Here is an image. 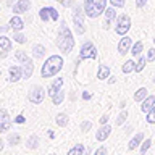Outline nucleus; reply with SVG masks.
I'll use <instances>...</instances> for the list:
<instances>
[{"mask_svg":"<svg viewBox=\"0 0 155 155\" xmlns=\"http://www.w3.org/2000/svg\"><path fill=\"white\" fill-rule=\"evenodd\" d=\"M26 147L31 149V150H34V149L39 147V136H37V134H31V136L26 139Z\"/></svg>","mask_w":155,"mask_h":155,"instance_id":"obj_21","label":"nucleus"},{"mask_svg":"<svg viewBox=\"0 0 155 155\" xmlns=\"http://www.w3.org/2000/svg\"><path fill=\"white\" fill-rule=\"evenodd\" d=\"M147 61H155V48H149V52H147Z\"/></svg>","mask_w":155,"mask_h":155,"instance_id":"obj_39","label":"nucleus"},{"mask_svg":"<svg viewBox=\"0 0 155 155\" xmlns=\"http://www.w3.org/2000/svg\"><path fill=\"white\" fill-rule=\"evenodd\" d=\"M48 8H50V19L52 21H58V12L52 7H48Z\"/></svg>","mask_w":155,"mask_h":155,"instance_id":"obj_40","label":"nucleus"},{"mask_svg":"<svg viewBox=\"0 0 155 155\" xmlns=\"http://www.w3.org/2000/svg\"><path fill=\"white\" fill-rule=\"evenodd\" d=\"M13 41L16 42V44H26V36L21 32V31H16V32H13Z\"/></svg>","mask_w":155,"mask_h":155,"instance_id":"obj_32","label":"nucleus"},{"mask_svg":"<svg viewBox=\"0 0 155 155\" xmlns=\"http://www.w3.org/2000/svg\"><path fill=\"white\" fill-rule=\"evenodd\" d=\"M110 3H111V7H115V8H123L124 7V0H110Z\"/></svg>","mask_w":155,"mask_h":155,"instance_id":"obj_38","label":"nucleus"},{"mask_svg":"<svg viewBox=\"0 0 155 155\" xmlns=\"http://www.w3.org/2000/svg\"><path fill=\"white\" fill-rule=\"evenodd\" d=\"M63 84H65V81H63V78H55V79L52 81L50 87H48V95H53L55 92H58L60 89H63Z\"/></svg>","mask_w":155,"mask_h":155,"instance_id":"obj_16","label":"nucleus"},{"mask_svg":"<svg viewBox=\"0 0 155 155\" xmlns=\"http://www.w3.org/2000/svg\"><path fill=\"white\" fill-rule=\"evenodd\" d=\"M19 142H21V136H19L18 133H12L8 136V144L12 145V147L13 145H18Z\"/></svg>","mask_w":155,"mask_h":155,"instance_id":"obj_30","label":"nucleus"},{"mask_svg":"<svg viewBox=\"0 0 155 155\" xmlns=\"http://www.w3.org/2000/svg\"><path fill=\"white\" fill-rule=\"evenodd\" d=\"M142 48H144V42H142V41H139V42L133 44V47H131V55L139 57L140 53H142Z\"/></svg>","mask_w":155,"mask_h":155,"instance_id":"obj_27","label":"nucleus"},{"mask_svg":"<svg viewBox=\"0 0 155 155\" xmlns=\"http://www.w3.org/2000/svg\"><path fill=\"white\" fill-rule=\"evenodd\" d=\"M79 129L82 131V133H89V131L92 129V121H82Z\"/></svg>","mask_w":155,"mask_h":155,"instance_id":"obj_35","label":"nucleus"},{"mask_svg":"<svg viewBox=\"0 0 155 155\" xmlns=\"http://www.w3.org/2000/svg\"><path fill=\"white\" fill-rule=\"evenodd\" d=\"M66 155H84V145L82 144H76L66 152Z\"/></svg>","mask_w":155,"mask_h":155,"instance_id":"obj_26","label":"nucleus"},{"mask_svg":"<svg viewBox=\"0 0 155 155\" xmlns=\"http://www.w3.org/2000/svg\"><path fill=\"white\" fill-rule=\"evenodd\" d=\"M58 3H60L61 7H65V8H71V7L76 5V0H58Z\"/></svg>","mask_w":155,"mask_h":155,"instance_id":"obj_36","label":"nucleus"},{"mask_svg":"<svg viewBox=\"0 0 155 155\" xmlns=\"http://www.w3.org/2000/svg\"><path fill=\"white\" fill-rule=\"evenodd\" d=\"M131 47H133V41L128 37V36H123L120 39V42H118V53L120 55H126L128 52H131Z\"/></svg>","mask_w":155,"mask_h":155,"instance_id":"obj_11","label":"nucleus"},{"mask_svg":"<svg viewBox=\"0 0 155 155\" xmlns=\"http://www.w3.org/2000/svg\"><path fill=\"white\" fill-rule=\"evenodd\" d=\"M7 55H8V52H5V50H3L2 53H0V58H5V57H7Z\"/></svg>","mask_w":155,"mask_h":155,"instance_id":"obj_49","label":"nucleus"},{"mask_svg":"<svg viewBox=\"0 0 155 155\" xmlns=\"http://www.w3.org/2000/svg\"><path fill=\"white\" fill-rule=\"evenodd\" d=\"M107 78H110V68L102 63V65H99V70H97V79L105 81Z\"/></svg>","mask_w":155,"mask_h":155,"instance_id":"obj_19","label":"nucleus"},{"mask_svg":"<svg viewBox=\"0 0 155 155\" xmlns=\"http://www.w3.org/2000/svg\"><path fill=\"white\" fill-rule=\"evenodd\" d=\"M10 73V82H18L19 79H23V68L18 65H12L8 68Z\"/></svg>","mask_w":155,"mask_h":155,"instance_id":"obj_13","label":"nucleus"},{"mask_svg":"<svg viewBox=\"0 0 155 155\" xmlns=\"http://www.w3.org/2000/svg\"><path fill=\"white\" fill-rule=\"evenodd\" d=\"M55 121H57V124L60 126V128H65V126H68V123H70V118H68V115L66 113H58L55 116Z\"/></svg>","mask_w":155,"mask_h":155,"instance_id":"obj_24","label":"nucleus"},{"mask_svg":"<svg viewBox=\"0 0 155 155\" xmlns=\"http://www.w3.org/2000/svg\"><path fill=\"white\" fill-rule=\"evenodd\" d=\"M50 99H52V104L53 105H61L63 100H65V89H60L58 92H55Z\"/></svg>","mask_w":155,"mask_h":155,"instance_id":"obj_20","label":"nucleus"},{"mask_svg":"<svg viewBox=\"0 0 155 155\" xmlns=\"http://www.w3.org/2000/svg\"><path fill=\"white\" fill-rule=\"evenodd\" d=\"M147 123L149 124H155V107L147 113Z\"/></svg>","mask_w":155,"mask_h":155,"instance_id":"obj_37","label":"nucleus"},{"mask_svg":"<svg viewBox=\"0 0 155 155\" xmlns=\"http://www.w3.org/2000/svg\"><path fill=\"white\" fill-rule=\"evenodd\" d=\"M44 99H45V91H44L42 86H32L31 89H29V94H28V100L31 102V104H42Z\"/></svg>","mask_w":155,"mask_h":155,"instance_id":"obj_8","label":"nucleus"},{"mask_svg":"<svg viewBox=\"0 0 155 155\" xmlns=\"http://www.w3.org/2000/svg\"><path fill=\"white\" fill-rule=\"evenodd\" d=\"M57 47H58V50L63 52L65 55H68V53L73 50V47H74V37H73V32H71V29L66 26L65 21H61L60 26H58Z\"/></svg>","mask_w":155,"mask_h":155,"instance_id":"obj_1","label":"nucleus"},{"mask_svg":"<svg viewBox=\"0 0 155 155\" xmlns=\"http://www.w3.org/2000/svg\"><path fill=\"white\" fill-rule=\"evenodd\" d=\"M104 15H105L104 29H108V28H110V24H111V21H116V10H115V7L107 8L105 12H104Z\"/></svg>","mask_w":155,"mask_h":155,"instance_id":"obj_14","label":"nucleus"},{"mask_svg":"<svg viewBox=\"0 0 155 155\" xmlns=\"http://www.w3.org/2000/svg\"><path fill=\"white\" fill-rule=\"evenodd\" d=\"M115 76H110V79H108V82H110V84H115Z\"/></svg>","mask_w":155,"mask_h":155,"instance_id":"obj_48","label":"nucleus"},{"mask_svg":"<svg viewBox=\"0 0 155 155\" xmlns=\"http://www.w3.org/2000/svg\"><path fill=\"white\" fill-rule=\"evenodd\" d=\"M145 3H147V0H136V7H137V8L145 7Z\"/></svg>","mask_w":155,"mask_h":155,"instance_id":"obj_42","label":"nucleus"},{"mask_svg":"<svg viewBox=\"0 0 155 155\" xmlns=\"http://www.w3.org/2000/svg\"><path fill=\"white\" fill-rule=\"evenodd\" d=\"M73 23H74V29H76V34L81 36V34L86 32V23H84V7L81 5H74L73 7Z\"/></svg>","mask_w":155,"mask_h":155,"instance_id":"obj_5","label":"nucleus"},{"mask_svg":"<svg viewBox=\"0 0 155 155\" xmlns=\"http://www.w3.org/2000/svg\"><path fill=\"white\" fill-rule=\"evenodd\" d=\"M15 121H16V123H24V118H23V116H18Z\"/></svg>","mask_w":155,"mask_h":155,"instance_id":"obj_47","label":"nucleus"},{"mask_svg":"<svg viewBox=\"0 0 155 155\" xmlns=\"http://www.w3.org/2000/svg\"><path fill=\"white\" fill-rule=\"evenodd\" d=\"M147 95H149L147 89H145V87H140V89H137V91L134 92V100L136 102H142Z\"/></svg>","mask_w":155,"mask_h":155,"instance_id":"obj_28","label":"nucleus"},{"mask_svg":"<svg viewBox=\"0 0 155 155\" xmlns=\"http://www.w3.org/2000/svg\"><path fill=\"white\" fill-rule=\"evenodd\" d=\"M142 142H144V133H137L133 139L129 140L128 149H129V150H136L137 147H140V144H142Z\"/></svg>","mask_w":155,"mask_h":155,"instance_id":"obj_18","label":"nucleus"},{"mask_svg":"<svg viewBox=\"0 0 155 155\" xmlns=\"http://www.w3.org/2000/svg\"><path fill=\"white\" fill-rule=\"evenodd\" d=\"M133 131V126H126V133H131Z\"/></svg>","mask_w":155,"mask_h":155,"instance_id":"obj_50","label":"nucleus"},{"mask_svg":"<svg viewBox=\"0 0 155 155\" xmlns=\"http://www.w3.org/2000/svg\"><path fill=\"white\" fill-rule=\"evenodd\" d=\"M131 28V18L129 15L126 13H121L118 18H116V24H115V32L118 36H126Z\"/></svg>","mask_w":155,"mask_h":155,"instance_id":"obj_7","label":"nucleus"},{"mask_svg":"<svg viewBox=\"0 0 155 155\" xmlns=\"http://www.w3.org/2000/svg\"><path fill=\"white\" fill-rule=\"evenodd\" d=\"M8 29H12V28H10V24H7V26H2V28H0V31H2V32H7Z\"/></svg>","mask_w":155,"mask_h":155,"instance_id":"obj_44","label":"nucleus"},{"mask_svg":"<svg viewBox=\"0 0 155 155\" xmlns=\"http://www.w3.org/2000/svg\"><path fill=\"white\" fill-rule=\"evenodd\" d=\"M126 118H128V111L126 110H123L121 113L116 116V121H115V124L116 126H121V124H124V121H126Z\"/></svg>","mask_w":155,"mask_h":155,"instance_id":"obj_33","label":"nucleus"},{"mask_svg":"<svg viewBox=\"0 0 155 155\" xmlns=\"http://www.w3.org/2000/svg\"><path fill=\"white\" fill-rule=\"evenodd\" d=\"M61 68H63V58L60 55H52V57H48L45 60V63L42 65L41 76L44 78V79L53 78L61 71Z\"/></svg>","mask_w":155,"mask_h":155,"instance_id":"obj_2","label":"nucleus"},{"mask_svg":"<svg viewBox=\"0 0 155 155\" xmlns=\"http://www.w3.org/2000/svg\"><path fill=\"white\" fill-rule=\"evenodd\" d=\"M12 47H13L12 39H8L7 36H0V48H2V50L10 52V50H12Z\"/></svg>","mask_w":155,"mask_h":155,"instance_id":"obj_23","label":"nucleus"},{"mask_svg":"<svg viewBox=\"0 0 155 155\" xmlns=\"http://www.w3.org/2000/svg\"><path fill=\"white\" fill-rule=\"evenodd\" d=\"M107 121H108V115L100 116V124H107Z\"/></svg>","mask_w":155,"mask_h":155,"instance_id":"obj_43","label":"nucleus"},{"mask_svg":"<svg viewBox=\"0 0 155 155\" xmlns=\"http://www.w3.org/2000/svg\"><path fill=\"white\" fill-rule=\"evenodd\" d=\"M50 155H57V153H50Z\"/></svg>","mask_w":155,"mask_h":155,"instance_id":"obj_52","label":"nucleus"},{"mask_svg":"<svg viewBox=\"0 0 155 155\" xmlns=\"http://www.w3.org/2000/svg\"><path fill=\"white\" fill-rule=\"evenodd\" d=\"M121 71H123L124 74H129V73L136 71V61L134 60H126L123 63V66H121Z\"/></svg>","mask_w":155,"mask_h":155,"instance_id":"obj_22","label":"nucleus"},{"mask_svg":"<svg viewBox=\"0 0 155 155\" xmlns=\"http://www.w3.org/2000/svg\"><path fill=\"white\" fill-rule=\"evenodd\" d=\"M152 81H153V84H155V74H153V79H152Z\"/></svg>","mask_w":155,"mask_h":155,"instance_id":"obj_51","label":"nucleus"},{"mask_svg":"<svg viewBox=\"0 0 155 155\" xmlns=\"http://www.w3.org/2000/svg\"><path fill=\"white\" fill-rule=\"evenodd\" d=\"M39 18H41V21L47 23L48 19H50V8H48V7H44V8L39 10Z\"/></svg>","mask_w":155,"mask_h":155,"instance_id":"obj_29","label":"nucleus"},{"mask_svg":"<svg viewBox=\"0 0 155 155\" xmlns=\"http://www.w3.org/2000/svg\"><path fill=\"white\" fill-rule=\"evenodd\" d=\"M10 28L13 29V32H16V31H23V28H24V21L21 18L18 16V15H15V16H12V19H10Z\"/></svg>","mask_w":155,"mask_h":155,"instance_id":"obj_17","label":"nucleus"},{"mask_svg":"<svg viewBox=\"0 0 155 155\" xmlns=\"http://www.w3.org/2000/svg\"><path fill=\"white\" fill-rule=\"evenodd\" d=\"M95 58H97V47L91 41H86L81 45L79 55L76 58V65H79L82 60H95Z\"/></svg>","mask_w":155,"mask_h":155,"instance_id":"obj_6","label":"nucleus"},{"mask_svg":"<svg viewBox=\"0 0 155 155\" xmlns=\"http://www.w3.org/2000/svg\"><path fill=\"white\" fill-rule=\"evenodd\" d=\"M31 10V0H18L13 5V13L21 15V13H28Z\"/></svg>","mask_w":155,"mask_h":155,"instance_id":"obj_12","label":"nucleus"},{"mask_svg":"<svg viewBox=\"0 0 155 155\" xmlns=\"http://www.w3.org/2000/svg\"><path fill=\"white\" fill-rule=\"evenodd\" d=\"M12 128V118H10L8 111L5 108H0V134L7 133Z\"/></svg>","mask_w":155,"mask_h":155,"instance_id":"obj_9","label":"nucleus"},{"mask_svg":"<svg viewBox=\"0 0 155 155\" xmlns=\"http://www.w3.org/2000/svg\"><path fill=\"white\" fill-rule=\"evenodd\" d=\"M15 58H16V61L21 63L23 78H24V79H29V78L32 76V73H34V63H32V60L26 55V52H23V50H16V52H15Z\"/></svg>","mask_w":155,"mask_h":155,"instance_id":"obj_4","label":"nucleus"},{"mask_svg":"<svg viewBox=\"0 0 155 155\" xmlns=\"http://www.w3.org/2000/svg\"><path fill=\"white\" fill-rule=\"evenodd\" d=\"M3 147H5V140H3L2 137H0V152L3 150Z\"/></svg>","mask_w":155,"mask_h":155,"instance_id":"obj_46","label":"nucleus"},{"mask_svg":"<svg viewBox=\"0 0 155 155\" xmlns=\"http://www.w3.org/2000/svg\"><path fill=\"white\" fill-rule=\"evenodd\" d=\"M145 63H147V58H144V57H140L139 55V60L137 63H136V73H140L145 68Z\"/></svg>","mask_w":155,"mask_h":155,"instance_id":"obj_34","label":"nucleus"},{"mask_svg":"<svg viewBox=\"0 0 155 155\" xmlns=\"http://www.w3.org/2000/svg\"><path fill=\"white\" fill-rule=\"evenodd\" d=\"M82 99H84V100H89V99H91V94H89V92H84V94H82Z\"/></svg>","mask_w":155,"mask_h":155,"instance_id":"obj_45","label":"nucleus"},{"mask_svg":"<svg viewBox=\"0 0 155 155\" xmlns=\"http://www.w3.org/2000/svg\"><path fill=\"white\" fill-rule=\"evenodd\" d=\"M153 107H155V95H147L142 100V104H140V110H142L144 113H149Z\"/></svg>","mask_w":155,"mask_h":155,"instance_id":"obj_15","label":"nucleus"},{"mask_svg":"<svg viewBox=\"0 0 155 155\" xmlns=\"http://www.w3.org/2000/svg\"><path fill=\"white\" fill-rule=\"evenodd\" d=\"M150 145H152V139H144V142L140 144V147H139L140 155H145V153H147L149 149H150Z\"/></svg>","mask_w":155,"mask_h":155,"instance_id":"obj_31","label":"nucleus"},{"mask_svg":"<svg viewBox=\"0 0 155 155\" xmlns=\"http://www.w3.org/2000/svg\"><path fill=\"white\" fill-rule=\"evenodd\" d=\"M107 2L108 0H84V12L89 18H99L107 10Z\"/></svg>","mask_w":155,"mask_h":155,"instance_id":"obj_3","label":"nucleus"},{"mask_svg":"<svg viewBox=\"0 0 155 155\" xmlns=\"http://www.w3.org/2000/svg\"><path fill=\"white\" fill-rule=\"evenodd\" d=\"M94 155H107V147H99L94 152Z\"/></svg>","mask_w":155,"mask_h":155,"instance_id":"obj_41","label":"nucleus"},{"mask_svg":"<svg viewBox=\"0 0 155 155\" xmlns=\"http://www.w3.org/2000/svg\"><path fill=\"white\" fill-rule=\"evenodd\" d=\"M110 134H111V126L110 124H100V128L97 129V133H95V139L99 140V142H105V140L110 137Z\"/></svg>","mask_w":155,"mask_h":155,"instance_id":"obj_10","label":"nucleus"},{"mask_svg":"<svg viewBox=\"0 0 155 155\" xmlns=\"http://www.w3.org/2000/svg\"><path fill=\"white\" fill-rule=\"evenodd\" d=\"M45 55V47L41 45V44H36V45L32 47V57L34 58H42Z\"/></svg>","mask_w":155,"mask_h":155,"instance_id":"obj_25","label":"nucleus"}]
</instances>
